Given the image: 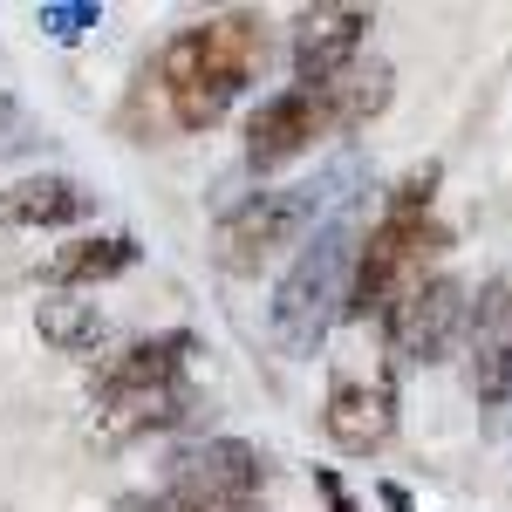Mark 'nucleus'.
I'll list each match as a JSON object with an SVG mask.
<instances>
[{"instance_id":"nucleus-11","label":"nucleus","mask_w":512,"mask_h":512,"mask_svg":"<svg viewBox=\"0 0 512 512\" xmlns=\"http://www.w3.org/2000/svg\"><path fill=\"white\" fill-rule=\"evenodd\" d=\"M192 355H198V335H192V328H164V335H144V342H130L123 355H110V362H103V376H96V396L171 390V383H185Z\"/></svg>"},{"instance_id":"nucleus-8","label":"nucleus","mask_w":512,"mask_h":512,"mask_svg":"<svg viewBox=\"0 0 512 512\" xmlns=\"http://www.w3.org/2000/svg\"><path fill=\"white\" fill-rule=\"evenodd\" d=\"M321 424H328V444L349 451V458L383 451L396 437V376L383 362H376V369H335Z\"/></svg>"},{"instance_id":"nucleus-6","label":"nucleus","mask_w":512,"mask_h":512,"mask_svg":"<svg viewBox=\"0 0 512 512\" xmlns=\"http://www.w3.org/2000/svg\"><path fill=\"white\" fill-rule=\"evenodd\" d=\"M465 321H472V287L458 274H431L417 294H403L390 315H383V342L396 362H444V355L465 342Z\"/></svg>"},{"instance_id":"nucleus-12","label":"nucleus","mask_w":512,"mask_h":512,"mask_svg":"<svg viewBox=\"0 0 512 512\" xmlns=\"http://www.w3.org/2000/svg\"><path fill=\"white\" fill-rule=\"evenodd\" d=\"M96 212V192L69 178V171H41V178H14L0 192V226H21V233H41V226H76Z\"/></svg>"},{"instance_id":"nucleus-15","label":"nucleus","mask_w":512,"mask_h":512,"mask_svg":"<svg viewBox=\"0 0 512 512\" xmlns=\"http://www.w3.org/2000/svg\"><path fill=\"white\" fill-rule=\"evenodd\" d=\"M35 335L55 355H103L110 349V321L96 301H76V294H48L35 308Z\"/></svg>"},{"instance_id":"nucleus-10","label":"nucleus","mask_w":512,"mask_h":512,"mask_svg":"<svg viewBox=\"0 0 512 512\" xmlns=\"http://www.w3.org/2000/svg\"><path fill=\"white\" fill-rule=\"evenodd\" d=\"M472 396L485 410H512V274H492L472 294Z\"/></svg>"},{"instance_id":"nucleus-9","label":"nucleus","mask_w":512,"mask_h":512,"mask_svg":"<svg viewBox=\"0 0 512 512\" xmlns=\"http://www.w3.org/2000/svg\"><path fill=\"white\" fill-rule=\"evenodd\" d=\"M315 137H335L328 117V89H280L246 117V164L253 171H280L301 151H315Z\"/></svg>"},{"instance_id":"nucleus-1","label":"nucleus","mask_w":512,"mask_h":512,"mask_svg":"<svg viewBox=\"0 0 512 512\" xmlns=\"http://www.w3.org/2000/svg\"><path fill=\"white\" fill-rule=\"evenodd\" d=\"M260 69H267V21H260L253 7L192 21V28H178V35L151 55V69L130 89L123 123L144 117V110L158 103L151 130H212Z\"/></svg>"},{"instance_id":"nucleus-7","label":"nucleus","mask_w":512,"mask_h":512,"mask_svg":"<svg viewBox=\"0 0 512 512\" xmlns=\"http://www.w3.org/2000/svg\"><path fill=\"white\" fill-rule=\"evenodd\" d=\"M376 28L369 7H342V0H321L294 14V41H287V62H294V89H328L362 62V41Z\"/></svg>"},{"instance_id":"nucleus-13","label":"nucleus","mask_w":512,"mask_h":512,"mask_svg":"<svg viewBox=\"0 0 512 512\" xmlns=\"http://www.w3.org/2000/svg\"><path fill=\"white\" fill-rule=\"evenodd\" d=\"M96 403V437L103 444H130V437L171 431L192 417V383H171V390H123V396H89Z\"/></svg>"},{"instance_id":"nucleus-4","label":"nucleus","mask_w":512,"mask_h":512,"mask_svg":"<svg viewBox=\"0 0 512 512\" xmlns=\"http://www.w3.org/2000/svg\"><path fill=\"white\" fill-rule=\"evenodd\" d=\"M321 212V185H274V192L239 198L233 212L219 219V267L226 274H260L267 260H280L287 246H301V233L315 226Z\"/></svg>"},{"instance_id":"nucleus-18","label":"nucleus","mask_w":512,"mask_h":512,"mask_svg":"<svg viewBox=\"0 0 512 512\" xmlns=\"http://www.w3.org/2000/svg\"><path fill=\"white\" fill-rule=\"evenodd\" d=\"M35 28L48 41H82L89 28H103V7H96V0H41Z\"/></svg>"},{"instance_id":"nucleus-21","label":"nucleus","mask_w":512,"mask_h":512,"mask_svg":"<svg viewBox=\"0 0 512 512\" xmlns=\"http://www.w3.org/2000/svg\"><path fill=\"white\" fill-rule=\"evenodd\" d=\"M117 512H178V499L171 492H130V499H117Z\"/></svg>"},{"instance_id":"nucleus-16","label":"nucleus","mask_w":512,"mask_h":512,"mask_svg":"<svg viewBox=\"0 0 512 512\" xmlns=\"http://www.w3.org/2000/svg\"><path fill=\"white\" fill-rule=\"evenodd\" d=\"M390 96H396V76H390V62H355L342 82H328V117H335V130H362V123H376L383 110H390Z\"/></svg>"},{"instance_id":"nucleus-19","label":"nucleus","mask_w":512,"mask_h":512,"mask_svg":"<svg viewBox=\"0 0 512 512\" xmlns=\"http://www.w3.org/2000/svg\"><path fill=\"white\" fill-rule=\"evenodd\" d=\"M35 137H41V130H35V117H28V110H21V103H14V96L0 89V158H14V151H28Z\"/></svg>"},{"instance_id":"nucleus-2","label":"nucleus","mask_w":512,"mask_h":512,"mask_svg":"<svg viewBox=\"0 0 512 512\" xmlns=\"http://www.w3.org/2000/svg\"><path fill=\"white\" fill-rule=\"evenodd\" d=\"M355 253H362V226L355 219H321L315 239L294 253V267L280 274L274 301H267V335L280 355H315L328 328L349 308Z\"/></svg>"},{"instance_id":"nucleus-14","label":"nucleus","mask_w":512,"mask_h":512,"mask_svg":"<svg viewBox=\"0 0 512 512\" xmlns=\"http://www.w3.org/2000/svg\"><path fill=\"white\" fill-rule=\"evenodd\" d=\"M144 260L137 233H89V239H69L55 260H48V287H103V280L130 274Z\"/></svg>"},{"instance_id":"nucleus-22","label":"nucleus","mask_w":512,"mask_h":512,"mask_svg":"<svg viewBox=\"0 0 512 512\" xmlns=\"http://www.w3.org/2000/svg\"><path fill=\"white\" fill-rule=\"evenodd\" d=\"M376 499H383L390 512H417V499H410V492H403L396 478H383V485H376Z\"/></svg>"},{"instance_id":"nucleus-17","label":"nucleus","mask_w":512,"mask_h":512,"mask_svg":"<svg viewBox=\"0 0 512 512\" xmlns=\"http://www.w3.org/2000/svg\"><path fill=\"white\" fill-rule=\"evenodd\" d=\"M437 185H444V164L424 158V164H410L403 178H396L390 192H383V219H431V198Z\"/></svg>"},{"instance_id":"nucleus-20","label":"nucleus","mask_w":512,"mask_h":512,"mask_svg":"<svg viewBox=\"0 0 512 512\" xmlns=\"http://www.w3.org/2000/svg\"><path fill=\"white\" fill-rule=\"evenodd\" d=\"M315 492L328 499V512H369L349 485H342V472H335V465H315Z\"/></svg>"},{"instance_id":"nucleus-3","label":"nucleus","mask_w":512,"mask_h":512,"mask_svg":"<svg viewBox=\"0 0 512 512\" xmlns=\"http://www.w3.org/2000/svg\"><path fill=\"white\" fill-rule=\"evenodd\" d=\"M444 253H451V226H437V219H376L362 233V253H355L342 321H383L403 294H417L431 280V267Z\"/></svg>"},{"instance_id":"nucleus-5","label":"nucleus","mask_w":512,"mask_h":512,"mask_svg":"<svg viewBox=\"0 0 512 512\" xmlns=\"http://www.w3.org/2000/svg\"><path fill=\"white\" fill-rule=\"evenodd\" d=\"M260 485H267L260 444H246V437H205L185 458H171V485L164 492L178 499V512H253Z\"/></svg>"}]
</instances>
